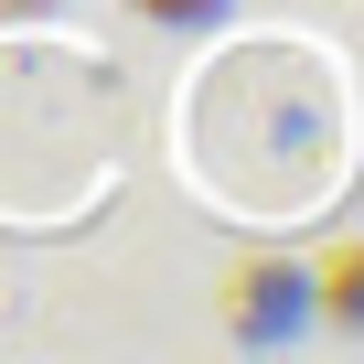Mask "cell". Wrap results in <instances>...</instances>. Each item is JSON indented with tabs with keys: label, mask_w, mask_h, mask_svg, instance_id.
I'll use <instances>...</instances> for the list:
<instances>
[{
	"label": "cell",
	"mask_w": 364,
	"mask_h": 364,
	"mask_svg": "<svg viewBox=\"0 0 364 364\" xmlns=\"http://www.w3.org/2000/svg\"><path fill=\"white\" fill-rule=\"evenodd\" d=\"M311 300H321L343 332H364V247H332V257H321V279H311Z\"/></svg>",
	"instance_id": "6da1fadb"
},
{
	"label": "cell",
	"mask_w": 364,
	"mask_h": 364,
	"mask_svg": "<svg viewBox=\"0 0 364 364\" xmlns=\"http://www.w3.org/2000/svg\"><path fill=\"white\" fill-rule=\"evenodd\" d=\"M129 11H150V22H215L225 0H129Z\"/></svg>",
	"instance_id": "7a4b0ae2"
}]
</instances>
